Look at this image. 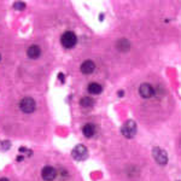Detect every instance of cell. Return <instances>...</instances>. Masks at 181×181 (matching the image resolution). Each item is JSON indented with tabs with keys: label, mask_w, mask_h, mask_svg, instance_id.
I'll return each mask as SVG.
<instances>
[{
	"label": "cell",
	"mask_w": 181,
	"mask_h": 181,
	"mask_svg": "<svg viewBox=\"0 0 181 181\" xmlns=\"http://www.w3.org/2000/svg\"><path fill=\"white\" fill-rule=\"evenodd\" d=\"M27 53H28V57H29V58H32V59H36V58H39V57H40V54H41V49H40L39 46L33 45V46H30V47L28 49Z\"/></svg>",
	"instance_id": "9c48e42d"
},
{
	"label": "cell",
	"mask_w": 181,
	"mask_h": 181,
	"mask_svg": "<svg viewBox=\"0 0 181 181\" xmlns=\"http://www.w3.org/2000/svg\"><path fill=\"white\" fill-rule=\"evenodd\" d=\"M152 155H153V158L155 161L161 165H165L168 163V156H167V152L164 150L159 148H155L152 150Z\"/></svg>",
	"instance_id": "277c9868"
},
{
	"label": "cell",
	"mask_w": 181,
	"mask_h": 181,
	"mask_svg": "<svg viewBox=\"0 0 181 181\" xmlns=\"http://www.w3.org/2000/svg\"><path fill=\"white\" fill-rule=\"evenodd\" d=\"M94 69H96V64L92 61H86L81 65V71L83 74H92L94 71Z\"/></svg>",
	"instance_id": "ba28073f"
},
{
	"label": "cell",
	"mask_w": 181,
	"mask_h": 181,
	"mask_svg": "<svg viewBox=\"0 0 181 181\" xmlns=\"http://www.w3.org/2000/svg\"><path fill=\"white\" fill-rule=\"evenodd\" d=\"M19 108H21V110H22L23 112H26V114H32V112H34V110H35V108H36V103H35V100H34L33 98L26 97V98H23L21 100Z\"/></svg>",
	"instance_id": "7a4b0ae2"
},
{
	"label": "cell",
	"mask_w": 181,
	"mask_h": 181,
	"mask_svg": "<svg viewBox=\"0 0 181 181\" xmlns=\"http://www.w3.org/2000/svg\"><path fill=\"white\" fill-rule=\"evenodd\" d=\"M87 156H88V151H87L86 146H83V145H77L73 150V157L76 161H83L87 158Z\"/></svg>",
	"instance_id": "5b68a950"
},
{
	"label": "cell",
	"mask_w": 181,
	"mask_h": 181,
	"mask_svg": "<svg viewBox=\"0 0 181 181\" xmlns=\"http://www.w3.org/2000/svg\"><path fill=\"white\" fill-rule=\"evenodd\" d=\"M121 132L123 134V136H126V138H129V139L134 138L136 134V123L132 120L124 122V124L121 128Z\"/></svg>",
	"instance_id": "6da1fadb"
},
{
	"label": "cell",
	"mask_w": 181,
	"mask_h": 181,
	"mask_svg": "<svg viewBox=\"0 0 181 181\" xmlns=\"http://www.w3.org/2000/svg\"><path fill=\"white\" fill-rule=\"evenodd\" d=\"M0 181H9L7 179H5V178H2V179H0Z\"/></svg>",
	"instance_id": "9a60e30c"
},
{
	"label": "cell",
	"mask_w": 181,
	"mask_h": 181,
	"mask_svg": "<svg viewBox=\"0 0 181 181\" xmlns=\"http://www.w3.org/2000/svg\"><path fill=\"white\" fill-rule=\"evenodd\" d=\"M56 175H57V171H56V169L52 168V167H45V168L42 169V171H41V176H42V179L46 180V181L54 180Z\"/></svg>",
	"instance_id": "52a82bcc"
},
{
	"label": "cell",
	"mask_w": 181,
	"mask_h": 181,
	"mask_svg": "<svg viewBox=\"0 0 181 181\" xmlns=\"http://www.w3.org/2000/svg\"><path fill=\"white\" fill-rule=\"evenodd\" d=\"M15 9H17V10H23V9H26V4L24 2H21V1H17V2H15Z\"/></svg>",
	"instance_id": "5bb4252c"
},
{
	"label": "cell",
	"mask_w": 181,
	"mask_h": 181,
	"mask_svg": "<svg viewBox=\"0 0 181 181\" xmlns=\"http://www.w3.org/2000/svg\"><path fill=\"white\" fill-rule=\"evenodd\" d=\"M61 42H62V45L65 49H71V47H74L76 45L77 37H76V35L73 33V32H66V33H64L62 35Z\"/></svg>",
	"instance_id": "3957f363"
},
{
	"label": "cell",
	"mask_w": 181,
	"mask_h": 181,
	"mask_svg": "<svg viewBox=\"0 0 181 181\" xmlns=\"http://www.w3.org/2000/svg\"><path fill=\"white\" fill-rule=\"evenodd\" d=\"M139 93L143 98H151L153 96L155 91H153V87L150 83H143L139 88Z\"/></svg>",
	"instance_id": "8992f818"
},
{
	"label": "cell",
	"mask_w": 181,
	"mask_h": 181,
	"mask_svg": "<svg viewBox=\"0 0 181 181\" xmlns=\"http://www.w3.org/2000/svg\"><path fill=\"white\" fill-rule=\"evenodd\" d=\"M101 91H103V87L99 83L92 82L88 85V92L91 94H99V93H101Z\"/></svg>",
	"instance_id": "7c38bea8"
},
{
	"label": "cell",
	"mask_w": 181,
	"mask_h": 181,
	"mask_svg": "<svg viewBox=\"0 0 181 181\" xmlns=\"http://www.w3.org/2000/svg\"><path fill=\"white\" fill-rule=\"evenodd\" d=\"M80 104H81L82 108H91L94 104V100L92 98H89V97H85V98L80 100Z\"/></svg>",
	"instance_id": "4fadbf2b"
},
{
	"label": "cell",
	"mask_w": 181,
	"mask_h": 181,
	"mask_svg": "<svg viewBox=\"0 0 181 181\" xmlns=\"http://www.w3.org/2000/svg\"><path fill=\"white\" fill-rule=\"evenodd\" d=\"M116 47H117V49H120V51H122V52H126V51H128V49H129V47H131V44H129V41H128V40H126V39H121V40H118V41H117Z\"/></svg>",
	"instance_id": "30bf717a"
},
{
	"label": "cell",
	"mask_w": 181,
	"mask_h": 181,
	"mask_svg": "<svg viewBox=\"0 0 181 181\" xmlns=\"http://www.w3.org/2000/svg\"><path fill=\"white\" fill-rule=\"evenodd\" d=\"M0 59H1V56H0Z\"/></svg>",
	"instance_id": "2e32d148"
},
{
	"label": "cell",
	"mask_w": 181,
	"mask_h": 181,
	"mask_svg": "<svg viewBox=\"0 0 181 181\" xmlns=\"http://www.w3.org/2000/svg\"><path fill=\"white\" fill-rule=\"evenodd\" d=\"M82 132L86 138H91V136H93V134L96 133V127H94L92 123H87V124L82 128Z\"/></svg>",
	"instance_id": "8fae6325"
}]
</instances>
